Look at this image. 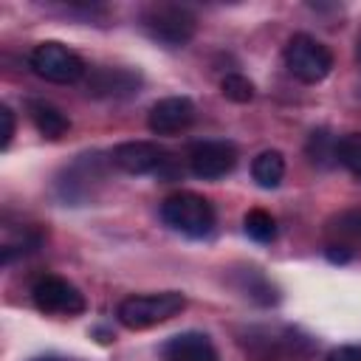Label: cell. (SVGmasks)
<instances>
[{
	"label": "cell",
	"mask_w": 361,
	"mask_h": 361,
	"mask_svg": "<svg viewBox=\"0 0 361 361\" xmlns=\"http://www.w3.org/2000/svg\"><path fill=\"white\" fill-rule=\"evenodd\" d=\"M195 121V104L186 96H166L149 107L147 127L155 135H175Z\"/></svg>",
	"instance_id": "cell-8"
},
{
	"label": "cell",
	"mask_w": 361,
	"mask_h": 361,
	"mask_svg": "<svg viewBox=\"0 0 361 361\" xmlns=\"http://www.w3.org/2000/svg\"><path fill=\"white\" fill-rule=\"evenodd\" d=\"M31 299L42 313H59V316H79L85 310V296L82 290L54 274H45L34 282Z\"/></svg>",
	"instance_id": "cell-6"
},
{
	"label": "cell",
	"mask_w": 361,
	"mask_h": 361,
	"mask_svg": "<svg viewBox=\"0 0 361 361\" xmlns=\"http://www.w3.org/2000/svg\"><path fill=\"white\" fill-rule=\"evenodd\" d=\"M113 164L127 175H147L166 164V152L152 141H124L113 149Z\"/></svg>",
	"instance_id": "cell-9"
},
{
	"label": "cell",
	"mask_w": 361,
	"mask_h": 361,
	"mask_svg": "<svg viewBox=\"0 0 361 361\" xmlns=\"http://www.w3.org/2000/svg\"><path fill=\"white\" fill-rule=\"evenodd\" d=\"M186 307V296L180 290H161V293H138L118 302L116 316L127 330H147L161 322H169Z\"/></svg>",
	"instance_id": "cell-1"
},
{
	"label": "cell",
	"mask_w": 361,
	"mask_h": 361,
	"mask_svg": "<svg viewBox=\"0 0 361 361\" xmlns=\"http://www.w3.org/2000/svg\"><path fill=\"white\" fill-rule=\"evenodd\" d=\"M355 62L361 65V34H358V42H355Z\"/></svg>",
	"instance_id": "cell-23"
},
{
	"label": "cell",
	"mask_w": 361,
	"mask_h": 361,
	"mask_svg": "<svg viewBox=\"0 0 361 361\" xmlns=\"http://www.w3.org/2000/svg\"><path fill=\"white\" fill-rule=\"evenodd\" d=\"M251 175L257 186L262 189H276L285 178V158L279 149H265L251 161Z\"/></svg>",
	"instance_id": "cell-14"
},
{
	"label": "cell",
	"mask_w": 361,
	"mask_h": 361,
	"mask_svg": "<svg viewBox=\"0 0 361 361\" xmlns=\"http://www.w3.org/2000/svg\"><path fill=\"white\" fill-rule=\"evenodd\" d=\"M350 257H353L350 245H341V243H330L327 245V259L330 262H350Z\"/></svg>",
	"instance_id": "cell-22"
},
{
	"label": "cell",
	"mask_w": 361,
	"mask_h": 361,
	"mask_svg": "<svg viewBox=\"0 0 361 361\" xmlns=\"http://www.w3.org/2000/svg\"><path fill=\"white\" fill-rule=\"evenodd\" d=\"M161 220L172 231L192 237V240H200V237H209L214 228V209L197 192H175V195L164 197Z\"/></svg>",
	"instance_id": "cell-2"
},
{
	"label": "cell",
	"mask_w": 361,
	"mask_h": 361,
	"mask_svg": "<svg viewBox=\"0 0 361 361\" xmlns=\"http://www.w3.org/2000/svg\"><path fill=\"white\" fill-rule=\"evenodd\" d=\"M336 158L344 169H350L355 178H361V133H350V135L338 138Z\"/></svg>",
	"instance_id": "cell-18"
},
{
	"label": "cell",
	"mask_w": 361,
	"mask_h": 361,
	"mask_svg": "<svg viewBox=\"0 0 361 361\" xmlns=\"http://www.w3.org/2000/svg\"><path fill=\"white\" fill-rule=\"evenodd\" d=\"M330 231L341 245H361V209H344L330 220Z\"/></svg>",
	"instance_id": "cell-15"
},
{
	"label": "cell",
	"mask_w": 361,
	"mask_h": 361,
	"mask_svg": "<svg viewBox=\"0 0 361 361\" xmlns=\"http://www.w3.org/2000/svg\"><path fill=\"white\" fill-rule=\"evenodd\" d=\"M243 228H245V234H248L251 240H257V243H271V240L276 237V220H274L265 209H251V212H245Z\"/></svg>",
	"instance_id": "cell-16"
},
{
	"label": "cell",
	"mask_w": 361,
	"mask_h": 361,
	"mask_svg": "<svg viewBox=\"0 0 361 361\" xmlns=\"http://www.w3.org/2000/svg\"><path fill=\"white\" fill-rule=\"evenodd\" d=\"M34 361H59V358H34Z\"/></svg>",
	"instance_id": "cell-24"
},
{
	"label": "cell",
	"mask_w": 361,
	"mask_h": 361,
	"mask_svg": "<svg viewBox=\"0 0 361 361\" xmlns=\"http://www.w3.org/2000/svg\"><path fill=\"white\" fill-rule=\"evenodd\" d=\"M336 147H338V141H336L327 130H313L310 138H307V155H310V161L319 164V166H330V164H333ZM336 161H338V158H336Z\"/></svg>",
	"instance_id": "cell-17"
},
{
	"label": "cell",
	"mask_w": 361,
	"mask_h": 361,
	"mask_svg": "<svg viewBox=\"0 0 361 361\" xmlns=\"http://www.w3.org/2000/svg\"><path fill=\"white\" fill-rule=\"evenodd\" d=\"M87 87H90L87 93H93V96H130L138 87V76L118 71V68H113V71L104 68L87 82Z\"/></svg>",
	"instance_id": "cell-12"
},
{
	"label": "cell",
	"mask_w": 361,
	"mask_h": 361,
	"mask_svg": "<svg viewBox=\"0 0 361 361\" xmlns=\"http://www.w3.org/2000/svg\"><path fill=\"white\" fill-rule=\"evenodd\" d=\"M282 56H285V68L290 71V76H296L305 85H316L327 79V73L333 71L330 48L310 34H293L285 42Z\"/></svg>",
	"instance_id": "cell-3"
},
{
	"label": "cell",
	"mask_w": 361,
	"mask_h": 361,
	"mask_svg": "<svg viewBox=\"0 0 361 361\" xmlns=\"http://www.w3.org/2000/svg\"><path fill=\"white\" fill-rule=\"evenodd\" d=\"M234 285L243 296L259 302V305H274L276 302V288L268 282V276L259 268H243L234 274Z\"/></svg>",
	"instance_id": "cell-13"
},
{
	"label": "cell",
	"mask_w": 361,
	"mask_h": 361,
	"mask_svg": "<svg viewBox=\"0 0 361 361\" xmlns=\"http://www.w3.org/2000/svg\"><path fill=\"white\" fill-rule=\"evenodd\" d=\"M28 116H31L37 133L45 135V138H51V141L62 138V135L71 130V118H68L56 104H51V102H45V99H31V102H28Z\"/></svg>",
	"instance_id": "cell-11"
},
{
	"label": "cell",
	"mask_w": 361,
	"mask_h": 361,
	"mask_svg": "<svg viewBox=\"0 0 361 361\" xmlns=\"http://www.w3.org/2000/svg\"><path fill=\"white\" fill-rule=\"evenodd\" d=\"M327 361H361V344H341L330 350Z\"/></svg>",
	"instance_id": "cell-20"
},
{
	"label": "cell",
	"mask_w": 361,
	"mask_h": 361,
	"mask_svg": "<svg viewBox=\"0 0 361 361\" xmlns=\"http://www.w3.org/2000/svg\"><path fill=\"white\" fill-rule=\"evenodd\" d=\"M141 25L144 31L166 45V48H180L195 37V14L186 6L178 3H155L141 14Z\"/></svg>",
	"instance_id": "cell-4"
},
{
	"label": "cell",
	"mask_w": 361,
	"mask_h": 361,
	"mask_svg": "<svg viewBox=\"0 0 361 361\" xmlns=\"http://www.w3.org/2000/svg\"><path fill=\"white\" fill-rule=\"evenodd\" d=\"M31 68L37 76L48 79V82H56V85H73L85 76V59L71 51L68 45L56 42V39H48V42H39L31 56H28Z\"/></svg>",
	"instance_id": "cell-5"
},
{
	"label": "cell",
	"mask_w": 361,
	"mask_h": 361,
	"mask_svg": "<svg viewBox=\"0 0 361 361\" xmlns=\"http://www.w3.org/2000/svg\"><path fill=\"white\" fill-rule=\"evenodd\" d=\"M237 164V147L231 141H197L189 149V169L203 180L228 175Z\"/></svg>",
	"instance_id": "cell-7"
},
{
	"label": "cell",
	"mask_w": 361,
	"mask_h": 361,
	"mask_svg": "<svg viewBox=\"0 0 361 361\" xmlns=\"http://www.w3.org/2000/svg\"><path fill=\"white\" fill-rule=\"evenodd\" d=\"M161 358L164 361H220L217 347L206 333L186 330L161 344Z\"/></svg>",
	"instance_id": "cell-10"
},
{
	"label": "cell",
	"mask_w": 361,
	"mask_h": 361,
	"mask_svg": "<svg viewBox=\"0 0 361 361\" xmlns=\"http://www.w3.org/2000/svg\"><path fill=\"white\" fill-rule=\"evenodd\" d=\"M0 118H3V138H0V147L8 149V144H11V138H14V113H11L8 104L0 107Z\"/></svg>",
	"instance_id": "cell-21"
},
{
	"label": "cell",
	"mask_w": 361,
	"mask_h": 361,
	"mask_svg": "<svg viewBox=\"0 0 361 361\" xmlns=\"http://www.w3.org/2000/svg\"><path fill=\"white\" fill-rule=\"evenodd\" d=\"M220 93L234 104H245L254 99V82L243 73H226L220 82Z\"/></svg>",
	"instance_id": "cell-19"
}]
</instances>
